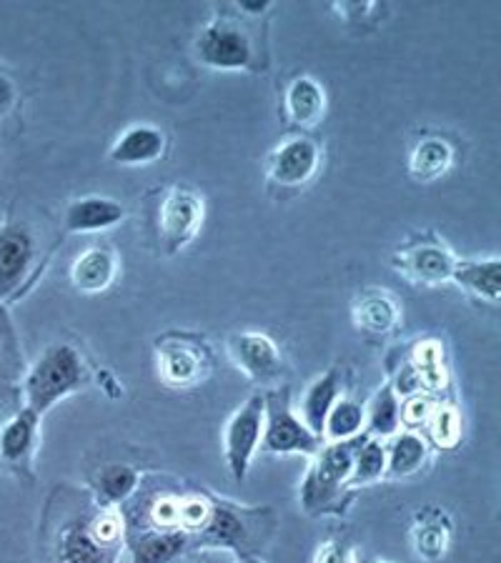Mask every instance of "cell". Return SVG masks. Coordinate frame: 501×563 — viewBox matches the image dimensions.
<instances>
[{"instance_id":"obj_1","label":"cell","mask_w":501,"mask_h":563,"mask_svg":"<svg viewBox=\"0 0 501 563\" xmlns=\"http://www.w3.org/2000/svg\"><path fill=\"white\" fill-rule=\"evenodd\" d=\"M90 384L88 363L73 343H53L45 349L23 380L25 406L43 416L63 398L78 394Z\"/></svg>"},{"instance_id":"obj_2","label":"cell","mask_w":501,"mask_h":563,"mask_svg":"<svg viewBox=\"0 0 501 563\" xmlns=\"http://www.w3.org/2000/svg\"><path fill=\"white\" fill-rule=\"evenodd\" d=\"M48 261V243L41 229L25 218L0 223V303L29 294Z\"/></svg>"},{"instance_id":"obj_3","label":"cell","mask_w":501,"mask_h":563,"mask_svg":"<svg viewBox=\"0 0 501 563\" xmlns=\"http://www.w3.org/2000/svg\"><path fill=\"white\" fill-rule=\"evenodd\" d=\"M149 221L163 256H176L196 239L206 218V203L198 190L163 186L149 196Z\"/></svg>"},{"instance_id":"obj_4","label":"cell","mask_w":501,"mask_h":563,"mask_svg":"<svg viewBox=\"0 0 501 563\" xmlns=\"http://www.w3.org/2000/svg\"><path fill=\"white\" fill-rule=\"evenodd\" d=\"M194 58L214 70H261L266 66L263 43L231 15H216L194 38Z\"/></svg>"},{"instance_id":"obj_5","label":"cell","mask_w":501,"mask_h":563,"mask_svg":"<svg viewBox=\"0 0 501 563\" xmlns=\"http://www.w3.org/2000/svg\"><path fill=\"white\" fill-rule=\"evenodd\" d=\"M359 435L344 443H324L314 456V466L301 484V506L306 514L331 511V504H346L341 496L344 486H349V474L353 466Z\"/></svg>"},{"instance_id":"obj_6","label":"cell","mask_w":501,"mask_h":563,"mask_svg":"<svg viewBox=\"0 0 501 563\" xmlns=\"http://www.w3.org/2000/svg\"><path fill=\"white\" fill-rule=\"evenodd\" d=\"M156 371L163 386L190 388L204 384L214 371V356L206 343L190 333L173 331L156 341Z\"/></svg>"},{"instance_id":"obj_7","label":"cell","mask_w":501,"mask_h":563,"mask_svg":"<svg viewBox=\"0 0 501 563\" xmlns=\"http://www.w3.org/2000/svg\"><path fill=\"white\" fill-rule=\"evenodd\" d=\"M457 256L436 233H418L391 253V268L416 286H444L451 280Z\"/></svg>"},{"instance_id":"obj_8","label":"cell","mask_w":501,"mask_h":563,"mask_svg":"<svg viewBox=\"0 0 501 563\" xmlns=\"http://www.w3.org/2000/svg\"><path fill=\"white\" fill-rule=\"evenodd\" d=\"M263 421H266V398L263 394H253L246 398L239 411H236L224 433V456L229 474L239 481L246 478L251 461L257 456L263 439Z\"/></svg>"},{"instance_id":"obj_9","label":"cell","mask_w":501,"mask_h":563,"mask_svg":"<svg viewBox=\"0 0 501 563\" xmlns=\"http://www.w3.org/2000/svg\"><path fill=\"white\" fill-rule=\"evenodd\" d=\"M266 398V421H263V449L276 453V456H288V453H304V456H316L318 449L324 446L316 433L308 431V426L288 408L286 390H273Z\"/></svg>"},{"instance_id":"obj_10","label":"cell","mask_w":501,"mask_h":563,"mask_svg":"<svg viewBox=\"0 0 501 563\" xmlns=\"http://www.w3.org/2000/svg\"><path fill=\"white\" fill-rule=\"evenodd\" d=\"M318 168H322V148L306 133L288 135L266 156V180L273 188H304L316 178Z\"/></svg>"},{"instance_id":"obj_11","label":"cell","mask_w":501,"mask_h":563,"mask_svg":"<svg viewBox=\"0 0 501 563\" xmlns=\"http://www.w3.org/2000/svg\"><path fill=\"white\" fill-rule=\"evenodd\" d=\"M233 366L246 378H251L259 386H273L286 376L284 353L271 335L261 331H239L231 333L226 341Z\"/></svg>"},{"instance_id":"obj_12","label":"cell","mask_w":501,"mask_h":563,"mask_svg":"<svg viewBox=\"0 0 501 563\" xmlns=\"http://www.w3.org/2000/svg\"><path fill=\"white\" fill-rule=\"evenodd\" d=\"M116 543L98 533L96 516H73L63 521L53 539V556L58 563H108Z\"/></svg>"},{"instance_id":"obj_13","label":"cell","mask_w":501,"mask_h":563,"mask_svg":"<svg viewBox=\"0 0 501 563\" xmlns=\"http://www.w3.org/2000/svg\"><path fill=\"white\" fill-rule=\"evenodd\" d=\"M166 148L168 139L159 125L139 123L118 135L111 151H108V161L123 168L153 166V163L166 156Z\"/></svg>"},{"instance_id":"obj_14","label":"cell","mask_w":501,"mask_h":563,"mask_svg":"<svg viewBox=\"0 0 501 563\" xmlns=\"http://www.w3.org/2000/svg\"><path fill=\"white\" fill-rule=\"evenodd\" d=\"M41 416L23 406L0 426V463L11 468H29L39 449Z\"/></svg>"},{"instance_id":"obj_15","label":"cell","mask_w":501,"mask_h":563,"mask_svg":"<svg viewBox=\"0 0 501 563\" xmlns=\"http://www.w3.org/2000/svg\"><path fill=\"white\" fill-rule=\"evenodd\" d=\"M351 318L367 335H391L401 325V303L384 288H363L353 298Z\"/></svg>"},{"instance_id":"obj_16","label":"cell","mask_w":501,"mask_h":563,"mask_svg":"<svg viewBox=\"0 0 501 563\" xmlns=\"http://www.w3.org/2000/svg\"><path fill=\"white\" fill-rule=\"evenodd\" d=\"M126 218L121 201L108 196H80L66 206L63 225L68 233H100L118 225Z\"/></svg>"},{"instance_id":"obj_17","label":"cell","mask_w":501,"mask_h":563,"mask_svg":"<svg viewBox=\"0 0 501 563\" xmlns=\"http://www.w3.org/2000/svg\"><path fill=\"white\" fill-rule=\"evenodd\" d=\"M326 113V90L314 76L291 78L284 90V115L301 131H312Z\"/></svg>"},{"instance_id":"obj_18","label":"cell","mask_w":501,"mask_h":563,"mask_svg":"<svg viewBox=\"0 0 501 563\" xmlns=\"http://www.w3.org/2000/svg\"><path fill=\"white\" fill-rule=\"evenodd\" d=\"M457 163V148L444 135H424L409 148L406 170L416 184H434L449 174Z\"/></svg>"},{"instance_id":"obj_19","label":"cell","mask_w":501,"mask_h":563,"mask_svg":"<svg viewBox=\"0 0 501 563\" xmlns=\"http://www.w3.org/2000/svg\"><path fill=\"white\" fill-rule=\"evenodd\" d=\"M118 276V253L111 246H90L73 261L70 284L80 294H104Z\"/></svg>"},{"instance_id":"obj_20","label":"cell","mask_w":501,"mask_h":563,"mask_svg":"<svg viewBox=\"0 0 501 563\" xmlns=\"http://www.w3.org/2000/svg\"><path fill=\"white\" fill-rule=\"evenodd\" d=\"M451 280L479 301L494 306L501 301V261L497 256L457 261Z\"/></svg>"},{"instance_id":"obj_21","label":"cell","mask_w":501,"mask_h":563,"mask_svg":"<svg viewBox=\"0 0 501 563\" xmlns=\"http://www.w3.org/2000/svg\"><path fill=\"white\" fill-rule=\"evenodd\" d=\"M341 390V371L331 368L318 376L312 386L306 388L304 398H301V416L298 419L308 426V431L322 439L326 416H329L331 406L336 404Z\"/></svg>"},{"instance_id":"obj_22","label":"cell","mask_w":501,"mask_h":563,"mask_svg":"<svg viewBox=\"0 0 501 563\" xmlns=\"http://www.w3.org/2000/svg\"><path fill=\"white\" fill-rule=\"evenodd\" d=\"M451 521L439 508H424L416 514L412 526V547L424 561H439L451 539Z\"/></svg>"},{"instance_id":"obj_23","label":"cell","mask_w":501,"mask_h":563,"mask_svg":"<svg viewBox=\"0 0 501 563\" xmlns=\"http://www.w3.org/2000/svg\"><path fill=\"white\" fill-rule=\"evenodd\" d=\"M139 486V471L129 463H108L94 478V501L104 511H116Z\"/></svg>"},{"instance_id":"obj_24","label":"cell","mask_w":501,"mask_h":563,"mask_svg":"<svg viewBox=\"0 0 501 563\" xmlns=\"http://www.w3.org/2000/svg\"><path fill=\"white\" fill-rule=\"evenodd\" d=\"M432 456L429 441L416 431L394 433V441L386 446V476L406 478L418 474Z\"/></svg>"},{"instance_id":"obj_25","label":"cell","mask_w":501,"mask_h":563,"mask_svg":"<svg viewBox=\"0 0 501 563\" xmlns=\"http://www.w3.org/2000/svg\"><path fill=\"white\" fill-rule=\"evenodd\" d=\"M198 533L206 541V547L241 549L249 541V526H246L243 514L224 504H211L208 519Z\"/></svg>"},{"instance_id":"obj_26","label":"cell","mask_w":501,"mask_h":563,"mask_svg":"<svg viewBox=\"0 0 501 563\" xmlns=\"http://www.w3.org/2000/svg\"><path fill=\"white\" fill-rule=\"evenodd\" d=\"M188 547V533L181 529L143 531L131 541L133 563H171Z\"/></svg>"},{"instance_id":"obj_27","label":"cell","mask_w":501,"mask_h":563,"mask_svg":"<svg viewBox=\"0 0 501 563\" xmlns=\"http://www.w3.org/2000/svg\"><path fill=\"white\" fill-rule=\"evenodd\" d=\"M367 429V408H363L359 401H351V398H336V404L331 406L329 416H326L324 423V433L322 441L326 443H344L361 435V431Z\"/></svg>"},{"instance_id":"obj_28","label":"cell","mask_w":501,"mask_h":563,"mask_svg":"<svg viewBox=\"0 0 501 563\" xmlns=\"http://www.w3.org/2000/svg\"><path fill=\"white\" fill-rule=\"evenodd\" d=\"M386 476V446L381 439L371 435H359L357 451H353V466L349 474L351 486H369L377 484Z\"/></svg>"},{"instance_id":"obj_29","label":"cell","mask_w":501,"mask_h":563,"mask_svg":"<svg viewBox=\"0 0 501 563\" xmlns=\"http://www.w3.org/2000/svg\"><path fill=\"white\" fill-rule=\"evenodd\" d=\"M367 426L371 439H386L399 433L401 426V401L394 386L386 384L377 390L371 406L367 408Z\"/></svg>"},{"instance_id":"obj_30","label":"cell","mask_w":501,"mask_h":563,"mask_svg":"<svg viewBox=\"0 0 501 563\" xmlns=\"http://www.w3.org/2000/svg\"><path fill=\"white\" fill-rule=\"evenodd\" d=\"M426 426H429L432 441L439 449L457 446L461 439V419H459V411L454 406H434Z\"/></svg>"},{"instance_id":"obj_31","label":"cell","mask_w":501,"mask_h":563,"mask_svg":"<svg viewBox=\"0 0 501 563\" xmlns=\"http://www.w3.org/2000/svg\"><path fill=\"white\" fill-rule=\"evenodd\" d=\"M334 11L341 15L344 23H373L377 15H384L386 8L381 3H339Z\"/></svg>"},{"instance_id":"obj_32","label":"cell","mask_w":501,"mask_h":563,"mask_svg":"<svg viewBox=\"0 0 501 563\" xmlns=\"http://www.w3.org/2000/svg\"><path fill=\"white\" fill-rule=\"evenodd\" d=\"M434 404L426 401V398H412V401L401 404V421L409 426H422L429 421Z\"/></svg>"},{"instance_id":"obj_33","label":"cell","mask_w":501,"mask_h":563,"mask_svg":"<svg viewBox=\"0 0 501 563\" xmlns=\"http://www.w3.org/2000/svg\"><path fill=\"white\" fill-rule=\"evenodd\" d=\"M314 563H353V553L336 541H326L318 547Z\"/></svg>"},{"instance_id":"obj_34","label":"cell","mask_w":501,"mask_h":563,"mask_svg":"<svg viewBox=\"0 0 501 563\" xmlns=\"http://www.w3.org/2000/svg\"><path fill=\"white\" fill-rule=\"evenodd\" d=\"M13 101H15L13 80L8 78V76H3V73H0V115H3L6 111H11Z\"/></svg>"},{"instance_id":"obj_35","label":"cell","mask_w":501,"mask_h":563,"mask_svg":"<svg viewBox=\"0 0 501 563\" xmlns=\"http://www.w3.org/2000/svg\"><path fill=\"white\" fill-rule=\"evenodd\" d=\"M377 563H379V561H377Z\"/></svg>"}]
</instances>
